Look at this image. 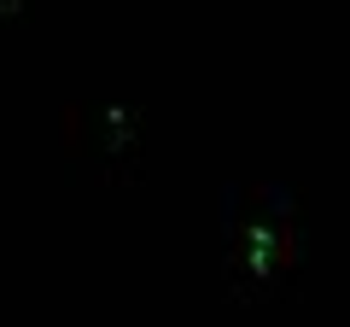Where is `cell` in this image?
Listing matches in <instances>:
<instances>
[{
	"label": "cell",
	"instance_id": "obj_1",
	"mask_svg": "<svg viewBox=\"0 0 350 327\" xmlns=\"http://www.w3.org/2000/svg\"><path fill=\"white\" fill-rule=\"evenodd\" d=\"M245 263H251V275H269L275 269V234L269 228H251L245 234Z\"/></svg>",
	"mask_w": 350,
	"mask_h": 327
}]
</instances>
